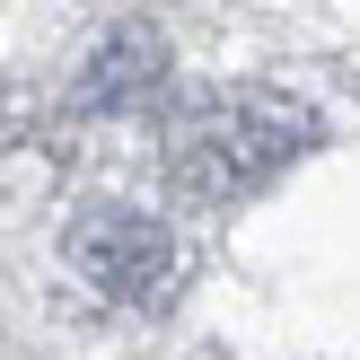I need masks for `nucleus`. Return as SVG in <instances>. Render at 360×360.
<instances>
[{"mask_svg": "<svg viewBox=\"0 0 360 360\" xmlns=\"http://www.w3.org/2000/svg\"><path fill=\"white\" fill-rule=\"evenodd\" d=\"M316 141V115L273 88H220L167 123V176L193 202H246Z\"/></svg>", "mask_w": 360, "mask_h": 360, "instance_id": "1", "label": "nucleus"}, {"mask_svg": "<svg viewBox=\"0 0 360 360\" xmlns=\"http://www.w3.org/2000/svg\"><path fill=\"white\" fill-rule=\"evenodd\" d=\"M70 264H79L88 290L123 299V308H167L176 281H185V246H176L167 220H150V211H88V220H70Z\"/></svg>", "mask_w": 360, "mask_h": 360, "instance_id": "2", "label": "nucleus"}, {"mask_svg": "<svg viewBox=\"0 0 360 360\" xmlns=\"http://www.w3.org/2000/svg\"><path fill=\"white\" fill-rule=\"evenodd\" d=\"M158 79H167V35L158 27H115L79 62L70 105H79V115H141V105L158 97Z\"/></svg>", "mask_w": 360, "mask_h": 360, "instance_id": "3", "label": "nucleus"}]
</instances>
